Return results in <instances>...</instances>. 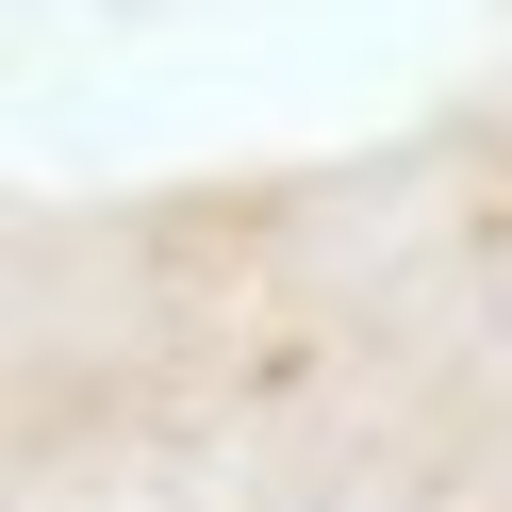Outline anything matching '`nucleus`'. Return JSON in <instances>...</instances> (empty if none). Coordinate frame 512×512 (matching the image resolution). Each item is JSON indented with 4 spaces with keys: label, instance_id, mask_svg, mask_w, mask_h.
<instances>
[]
</instances>
